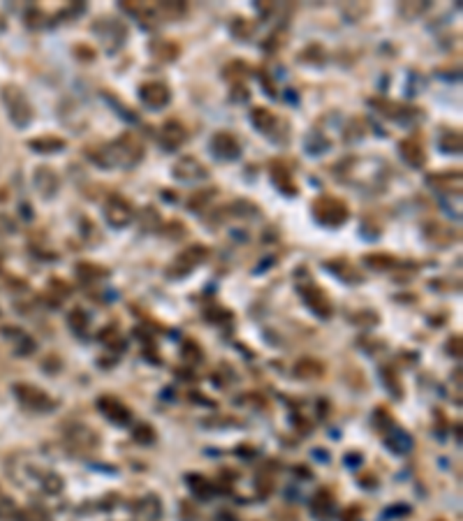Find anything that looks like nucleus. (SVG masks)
<instances>
[{
  "label": "nucleus",
  "mask_w": 463,
  "mask_h": 521,
  "mask_svg": "<svg viewBox=\"0 0 463 521\" xmlns=\"http://www.w3.org/2000/svg\"><path fill=\"white\" fill-rule=\"evenodd\" d=\"M89 158L105 169H116V167L130 169L144 158V146L132 133H126L119 139L103 144L98 151H89Z\"/></svg>",
  "instance_id": "f257e3e1"
},
{
  "label": "nucleus",
  "mask_w": 463,
  "mask_h": 521,
  "mask_svg": "<svg viewBox=\"0 0 463 521\" xmlns=\"http://www.w3.org/2000/svg\"><path fill=\"white\" fill-rule=\"evenodd\" d=\"M313 218L324 227H341L350 218V209L343 199L324 195L313 202Z\"/></svg>",
  "instance_id": "f03ea898"
},
{
  "label": "nucleus",
  "mask_w": 463,
  "mask_h": 521,
  "mask_svg": "<svg viewBox=\"0 0 463 521\" xmlns=\"http://www.w3.org/2000/svg\"><path fill=\"white\" fill-rule=\"evenodd\" d=\"M3 103L7 107V114H10L12 123L17 128H26L28 123L33 121V107L28 105V100L24 96V91L19 86H5L3 89Z\"/></svg>",
  "instance_id": "7ed1b4c3"
},
{
  "label": "nucleus",
  "mask_w": 463,
  "mask_h": 521,
  "mask_svg": "<svg viewBox=\"0 0 463 521\" xmlns=\"http://www.w3.org/2000/svg\"><path fill=\"white\" fill-rule=\"evenodd\" d=\"M93 33L100 35V40H103L107 54L119 52V49L126 45V40H128V26L121 24V21L112 19V17L98 19L96 26H93Z\"/></svg>",
  "instance_id": "20e7f679"
},
{
  "label": "nucleus",
  "mask_w": 463,
  "mask_h": 521,
  "mask_svg": "<svg viewBox=\"0 0 463 521\" xmlns=\"http://www.w3.org/2000/svg\"><path fill=\"white\" fill-rule=\"evenodd\" d=\"M135 218V209L132 204L121 197V195H109L105 202V220L109 222L112 227L121 229V227H128L130 222Z\"/></svg>",
  "instance_id": "39448f33"
},
{
  "label": "nucleus",
  "mask_w": 463,
  "mask_h": 521,
  "mask_svg": "<svg viewBox=\"0 0 463 521\" xmlns=\"http://www.w3.org/2000/svg\"><path fill=\"white\" fill-rule=\"evenodd\" d=\"M206 255H208V250L204 248V246H190V248H185L181 255L174 259L172 262V266L167 269V276L169 278H183V276H188L192 269H197L199 266V262H204L206 259Z\"/></svg>",
  "instance_id": "423d86ee"
},
{
  "label": "nucleus",
  "mask_w": 463,
  "mask_h": 521,
  "mask_svg": "<svg viewBox=\"0 0 463 521\" xmlns=\"http://www.w3.org/2000/svg\"><path fill=\"white\" fill-rule=\"evenodd\" d=\"M14 396L21 401V405H26V408H31L35 412H49L56 405V401L49 399L47 392H42L35 385H26V382H17L14 385Z\"/></svg>",
  "instance_id": "0eeeda50"
},
{
  "label": "nucleus",
  "mask_w": 463,
  "mask_h": 521,
  "mask_svg": "<svg viewBox=\"0 0 463 521\" xmlns=\"http://www.w3.org/2000/svg\"><path fill=\"white\" fill-rule=\"evenodd\" d=\"M172 176L176 181H181V183H197V181H204L208 176V172H206L204 165L197 160V158L185 156V158H181L176 165H174Z\"/></svg>",
  "instance_id": "6e6552de"
},
{
  "label": "nucleus",
  "mask_w": 463,
  "mask_h": 521,
  "mask_svg": "<svg viewBox=\"0 0 463 521\" xmlns=\"http://www.w3.org/2000/svg\"><path fill=\"white\" fill-rule=\"evenodd\" d=\"M139 98L149 110H162V107L169 105L172 91H169V86L162 82H146V84H142Z\"/></svg>",
  "instance_id": "1a4fd4ad"
},
{
  "label": "nucleus",
  "mask_w": 463,
  "mask_h": 521,
  "mask_svg": "<svg viewBox=\"0 0 463 521\" xmlns=\"http://www.w3.org/2000/svg\"><path fill=\"white\" fill-rule=\"evenodd\" d=\"M211 149L213 153L220 158V160H236L238 156H241V144L232 133H225V130H220V133L213 135L211 139Z\"/></svg>",
  "instance_id": "9d476101"
},
{
  "label": "nucleus",
  "mask_w": 463,
  "mask_h": 521,
  "mask_svg": "<svg viewBox=\"0 0 463 521\" xmlns=\"http://www.w3.org/2000/svg\"><path fill=\"white\" fill-rule=\"evenodd\" d=\"M98 408L103 410V415L114 424H130V419H132V412L128 410V405L121 403L116 396H100Z\"/></svg>",
  "instance_id": "9b49d317"
},
{
  "label": "nucleus",
  "mask_w": 463,
  "mask_h": 521,
  "mask_svg": "<svg viewBox=\"0 0 463 521\" xmlns=\"http://www.w3.org/2000/svg\"><path fill=\"white\" fill-rule=\"evenodd\" d=\"M269 176H271V181H273V186H276L283 195H289V197H294V195L299 192V190H296L294 179H292V172H289V167H287V165H285L283 160H273V163H271Z\"/></svg>",
  "instance_id": "f8f14e48"
},
{
  "label": "nucleus",
  "mask_w": 463,
  "mask_h": 521,
  "mask_svg": "<svg viewBox=\"0 0 463 521\" xmlns=\"http://www.w3.org/2000/svg\"><path fill=\"white\" fill-rule=\"evenodd\" d=\"M158 142H160V146L165 151H176L183 146L185 142V130L181 123L176 121H167L165 126L160 128V133H158Z\"/></svg>",
  "instance_id": "ddd939ff"
},
{
  "label": "nucleus",
  "mask_w": 463,
  "mask_h": 521,
  "mask_svg": "<svg viewBox=\"0 0 463 521\" xmlns=\"http://www.w3.org/2000/svg\"><path fill=\"white\" fill-rule=\"evenodd\" d=\"M33 181H35V188H38V192L45 199L56 197L58 186H61V179H58V174L52 167H38V169H35V179Z\"/></svg>",
  "instance_id": "4468645a"
},
{
  "label": "nucleus",
  "mask_w": 463,
  "mask_h": 521,
  "mask_svg": "<svg viewBox=\"0 0 463 521\" xmlns=\"http://www.w3.org/2000/svg\"><path fill=\"white\" fill-rule=\"evenodd\" d=\"M303 301H306V306L313 310L315 315H320V317L331 315V303L327 299V294H324V289L308 285V289L303 292Z\"/></svg>",
  "instance_id": "2eb2a0df"
},
{
  "label": "nucleus",
  "mask_w": 463,
  "mask_h": 521,
  "mask_svg": "<svg viewBox=\"0 0 463 521\" xmlns=\"http://www.w3.org/2000/svg\"><path fill=\"white\" fill-rule=\"evenodd\" d=\"M250 123L262 135H273V133H276V128L280 126L278 116L273 112H269V110H264V107H255V110L250 112Z\"/></svg>",
  "instance_id": "dca6fc26"
},
{
  "label": "nucleus",
  "mask_w": 463,
  "mask_h": 521,
  "mask_svg": "<svg viewBox=\"0 0 463 521\" xmlns=\"http://www.w3.org/2000/svg\"><path fill=\"white\" fill-rule=\"evenodd\" d=\"M399 151H401V158L410 167H424L426 165V153H424L422 144H417L415 139H403L399 144Z\"/></svg>",
  "instance_id": "f3484780"
},
{
  "label": "nucleus",
  "mask_w": 463,
  "mask_h": 521,
  "mask_svg": "<svg viewBox=\"0 0 463 521\" xmlns=\"http://www.w3.org/2000/svg\"><path fill=\"white\" fill-rule=\"evenodd\" d=\"M162 515V505L158 496H146L144 501L137 505L135 521H158Z\"/></svg>",
  "instance_id": "a211bd4d"
},
{
  "label": "nucleus",
  "mask_w": 463,
  "mask_h": 521,
  "mask_svg": "<svg viewBox=\"0 0 463 521\" xmlns=\"http://www.w3.org/2000/svg\"><path fill=\"white\" fill-rule=\"evenodd\" d=\"M310 512L320 521L331 519V515H334V498H331L327 491H317L315 498L310 501Z\"/></svg>",
  "instance_id": "6ab92c4d"
},
{
  "label": "nucleus",
  "mask_w": 463,
  "mask_h": 521,
  "mask_svg": "<svg viewBox=\"0 0 463 521\" xmlns=\"http://www.w3.org/2000/svg\"><path fill=\"white\" fill-rule=\"evenodd\" d=\"M68 440L72 443V447H82V450H93L98 445V436L89 426H75V429H70Z\"/></svg>",
  "instance_id": "aec40b11"
},
{
  "label": "nucleus",
  "mask_w": 463,
  "mask_h": 521,
  "mask_svg": "<svg viewBox=\"0 0 463 521\" xmlns=\"http://www.w3.org/2000/svg\"><path fill=\"white\" fill-rule=\"evenodd\" d=\"M385 445L394 454H405V452L412 450V438L403 429H394V431H389L385 436Z\"/></svg>",
  "instance_id": "412c9836"
},
{
  "label": "nucleus",
  "mask_w": 463,
  "mask_h": 521,
  "mask_svg": "<svg viewBox=\"0 0 463 521\" xmlns=\"http://www.w3.org/2000/svg\"><path fill=\"white\" fill-rule=\"evenodd\" d=\"M28 146H31L35 153H58V151L65 149V139L47 135V137H38V139H31Z\"/></svg>",
  "instance_id": "4be33fe9"
},
{
  "label": "nucleus",
  "mask_w": 463,
  "mask_h": 521,
  "mask_svg": "<svg viewBox=\"0 0 463 521\" xmlns=\"http://www.w3.org/2000/svg\"><path fill=\"white\" fill-rule=\"evenodd\" d=\"M151 54L158 56L160 61H174L179 56V45H174L169 40H155L151 42Z\"/></svg>",
  "instance_id": "5701e85b"
},
{
  "label": "nucleus",
  "mask_w": 463,
  "mask_h": 521,
  "mask_svg": "<svg viewBox=\"0 0 463 521\" xmlns=\"http://www.w3.org/2000/svg\"><path fill=\"white\" fill-rule=\"evenodd\" d=\"M331 146L329 144V139L324 135H320V133H310L306 139H303V149L308 151L310 156H320V153H324Z\"/></svg>",
  "instance_id": "b1692460"
},
{
  "label": "nucleus",
  "mask_w": 463,
  "mask_h": 521,
  "mask_svg": "<svg viewBox=\"0 0 463 521\" xmlns=\"http://www.w3.org/2000/svg\"><path fill=\"white\" fill-rule=\"evenodd\" d=\"M188 482H190V489H192V494L195 496H199V498H208L213 494V484L206 480V477H202V475H190L188 477Z\"/></svg>",
  "instance_id": "393cba45"
},
{
  "label": "nucleus",
  "mask_w": 463,
  "mask_h": 521,
  "mask_svg": "<svg viewBox=\"0 0 463 521\" xmlns=\"http://www.w3.org/2000/svg\"><path fill=\"white\" fill-rule=\"evenodd\" d=\"M294 373L299 375V378H317V375L322 373V364H320V361H315V359H303V361L296 364Z\"/></svg>",
  "instance_id": "a878e982"
},
{
  "label": "nucleus",
  "mask_w": 463,
  "mask_h": 521,
  "mask_svg": "<svg viewBox=\"0 0 463 521\" xmlns=\"http://www.w3.org/2000/svg\"><path fill=\"white\" fill-rule=\"evenodd\" d=\"M364 262L371 266V269H392V266H396V259L392 255H380V252H373V255H366Z\"/></svg>",
  "instance_id": "bb28decb"
},
{
  "label": "nucleus",
  "mask_w": 463,
  "mask_h": 521,
  "mask_svg": "<svg viewBox=\"0 0 463 521\" xmlns=\"http://www.w3.org/2000/svg\"><path fill=\"white\" fill-rule=\"evenodd\" d=\"M14 521H49V515L42 508H26L14 512Z\"/></svg>",
  "instance_id": "cd10ccee"
},
{
  "label": "nucleus",
  "mask_w": 463,
  "mask_h": 521,
  "mask_svg": "<svg viewBox=\"0 0 463 521\" xmlns=\"http://www.w3.org/2000/svg\"><path fill=\"white\" fill-rule=\"evenodd\" d=\"M440 149L445 153H459L461 151V135L459 133H445L440 137Z\"/></svg>",
  "instance_id": "c85d7f7f"
},
{
  "label": "nucleus",
  "mask_w": 463,
  "mask_h": 521,
  "mask_svg": "<svg viewBox=\"0 0 463 521\" xmlns=\"http://www.w3.org/2000/svg\"><path fill=\"white\" fill-rule=\"evenodd\" d=\"M12 343H14V350H17L19 357H24V354L35 350V341L31 336H26L24 331H19V336H12Z\"/></svg>",
  "instance_id": "c756f323"
},
{
  "label": "nucleus",
  "mask_w": 463,
  "mask_h": 521,
  "mask_svg": "<svg viewBox=\"0 0 463 521\" xmlns=\"http://www.w3.org/2000/svg\"><path fill=\"white\" fill-rule=\"evenodd\" d=\"M70 327L77 331V334H84V329H86V324H89V317H86V313L82 308H75L70 313Z\"/></svg>",
  "instance_id": "7c9ffc66"
},
{
  "label": "nucleus",
  "mask_w": 463,
  "mask_h": 521,
  "mask_svg": "<svg viewBox=\"0 0 463 521\" xmlns=\"http://www.w3.org/2000/svg\"><path fill=\"white\" fill-rule=\"evenodd\" d=\"M153 438H155V433L149 424H139L135 429V440H139V443H153Z\"/></svg>",
  "instance_id": "2f4dec72"
}]
</instances>
